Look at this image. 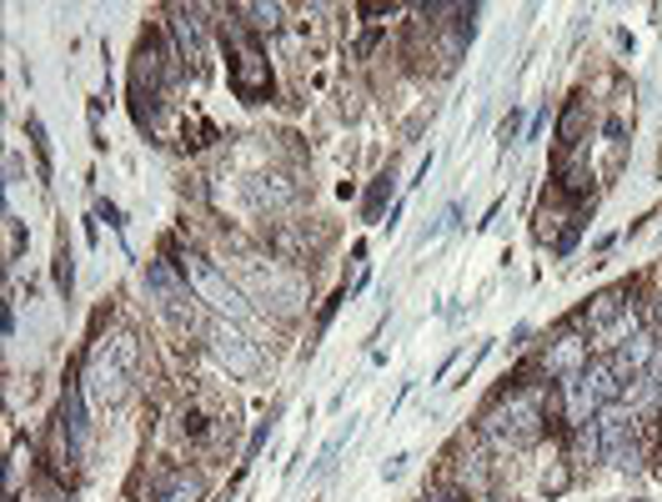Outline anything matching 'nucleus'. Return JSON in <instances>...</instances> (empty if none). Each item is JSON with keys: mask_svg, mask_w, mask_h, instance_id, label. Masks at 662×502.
<instances>
[{"mask_svg": "<svg viewBox=\"0 0 662 502\" xmlns=\"http://www.w3.org/2000/svg\"><path fill=\"white\" fill-rule=\"evenodd\" d=\"M241 15H251V30H276V26H282V5H276V0L241 5Z\"/></svg>", "mask_w": 662, "mask_h": 502, "instance_id": "16", "label": "nucleus"}, {"mask_svg": "<svg viewBox=\"0 0 662 502\" xmlns=\"http://www.w3.org/2000/svg\"><path fill=\"white\" fill-rule=\"evenodd\" d=\"M86 392H91V402L96 407H121L126 402V392H130V367L126 362L111 352V342H96V352H91V362H86Z\"/></svg>", "mask_w": 662, "mask_h": 502, "instance_id": "4", "label": "nucleus"}, {"mask_svg": "<svg viewBox=\"0 0 662 502\" xmlns=\"http://www.w3.org/2000/svg\"><path fill=\"white\" fill-rule=\"evenodd\" d=\"M26 131H30V146H36L40 176L51 181V136H46V126H40V116H30V121H26Z\"/></svg>", "mask_w": 662, "mask_h": 502, "instance_id": "18", "label": "nucleus"}, {"mask_svg": "<svg viewBox=\"0 0 662 502\" xmlns=\"http://www.w3.org/2000/svg\"><path fill=\"white\" fill-rule=\"evenodd\" d=\"M276 412H282V407H276ZM276 412H272V417H266V423H261V427H257V432H251V442H247V452H241V467H251V463H257V452H261V448H266V437H272V423H276Z\"/></svg>", "mask_w": 662, "mask_h": 502, "instance_id": "19", "label": "nucleus"}, {"mask_svg": "<svg viewBox=\"0 0 662 502\" xmlns=\"http://www.w3.org/2000/svg\"><path fill=\"white\" fill-rule=\"evenodd\" d=\"M652 357H658V337H648V331H637V337H627L623 347H617V357L612 362V372H617V382H637V377H648L652 372Z\"/></svg>", "mask_w": 662, "mask_h": 502, "instance_id": "9", "label": "nucleus"}, {"mask_svg": "<svg viewBox=\"0 0 662 502\" xmlns=\"http://www.w3.org/2000/svg\"><path fill=\"white\" fill-rule=\"evenodd\" d=\"M21 222H15V212H5V262H15L21 256Z\"/></svg>", "mask_w": 662, "mask_h": 502, "instance_id": "21", "label": "nucleus"}, {"mask_svg": "<svg viewBox=\"0 0 662 502\" xmlns=\"http://www.w3.org/2000/svg\"><path fill=\"white\" fill-rule=\"evenodd\" d=\"M517 131H522V111H512V116L502 121V151L507 146H517Z\"/></svg>", "mask_w": 662, "mask_h": 502, "instance_id": "23", "label": "nucleus"}, {"mask_svg": "<svg viewBox=\"0 0 662 502\" xmlns=\"http://www.w3.org/2000/svg\"><path fill=\"white\" fill-rule=\"evenodd\" d=\"M86 387L80 382H65V402H61V427L71 432V452H86V442H91V417H86Z\"/></svg>", "mask_w": 662, "mask_h": 502, "instance_id": "10", "label": "nucleus"}, {"mask_svg": "<svg viewBox=\"0 0 662 502\" xmlns=\"http://www.w3.org/2000/svg\"><path fill=\"white\" fill-rule=\"evenodd\" d=\"M587 362H583V342H577V337H558V347H552V352H547L542 357V372L547 377H572V372H583Z\"/></svg>", "mask_w": 662, "mask_h": 502, "instance_id": "12", "label": "nucleus"}, {"mask_svg": "<svg viewBox=\"0 0 662 502\" xmlns=\"http://www.w3.org/2000/svg\"><path fill=\"white\" fill-rule=\"evenodd\" d=\"M171 36H176V55L191 61V71H207V15L196 5L171 11Z\"/></svg>", "mask_w": 662, "mask_h": 502, "instance_id": "8", "label": "nucleus"}, {"mask_svg": "<svg viewBox=\"0 0 662 502\" xmlns=\"http://www.w3.org/2000/svg\"><path fill=\"white\" fill-rule=\"evenodd\" d=\"M487 502H517V498H512V492H507V498H487Z\"/></svg>", "mask_w": 662, "mask_h": 502, "instance_id": "24", "label": "nucleus"}, {"mask_svg": "<svg viewBox=\"0 0 662 502\" xmlns=\"http://www.w3.org/2000/svg\"><path fill=\"white\" fill-rule=\"evenodd\" d=\"M583 322H587V331H598V337L617 331V327H623V297H617V291H598V297L587 302Z\"/></svg>", "mask_w": 662, "mask_h": 502, "instance_id": "11", "label": "nucleus"}, {"mask_svg": "<svg viewBox=\"0 0 662 502\" xmlns=\"http://www.w3.org/2000/svg\"><path fill=\"white\" fill-rule=\"evenodd\" d=\"M105 342H111V352H116V357L126 362L130 372H136V362H141V342H136V331H126V327H121V331H111Z\"/></svg>", "mask_w": 662, "mask_h": 502, "instance_id": "17", "label": "nucleus"}, {"mask_svg": "<svg viewBox=\"0 0 662 502\" xmlns=\"http://www.w3.org/2000/svg\"><path fill=\"white\" fill-rule=\"evenodd\" d=\"M207 347H211V357L232 372V377H257V372H261L257 342H251V337L236 327V322H211Z\"/></svg>", "mask_w": 662, "mask_h": 502, "instance_id": "6", "label": "nucleus"}, {"mask_svg": "<svg viewBox=\"0 0 662 502\" xmlns=\"http://www.w3.org/2000/svg\"><path fill=\"white\" fill-rule=\"evenodd\" d=\"M547 402H552V397H542V387H512V392L482 417V432L492 437L497 448H512V452L537 448L547 432Z\"/></svg>", "mask_w": 662, "mask_h": 502, "instance_id": "1", "label": "nucleus"}, {"mask_svg": "<svg viewBox=\"0 0 662 502\" xmlns=\"http://www.w3.org/2000/svg\"><path fill=\"white\" fill-rule=\"evenodd\" d=\"M633 407H623V402H612V407H602L598 417H592V427H598V452L608 467H637V437H633Z\"/></svg>", "mask_w": 662, "mask_h": 502, "instance_id": "5", "label": "nucleus"}, {"mask_svg": "<svg viewBox=\"0 0 662 502\" xmlns=\"http://www.w3.org/2000/svg\"><path fill=\"white\" fill-rule=\"evenodd\" d=\"M583 121H587V106H583V101H567V111H562V121H558V141L562 146H577V136H583Z\"/></svg>", "mask_w": 662, "mask_h": 502, "instance_id": "15", "label": "nucleus"}, {"mask_svg": "<svg viewBox=\"0 0 662 502\" xmlns=\"http://www.w3.org/2000/svg\"><path fill=\"white\" fill-rule=\"evenodd\" d=\"M71 281H76V272H71V251H55V287L65 291V297H71Z\"/></svg>", "mask_w": 662, "mask_h": 502, "instance_id": "22", "label": "nucleus"}, {"mask_svg": "<svg viewBox=\"0 0 662 502\" xmlns=\"http://www.w3.org/2000/svg\"><path fill=\"white\" fill-rule=\"evenodd\" d=\"M201 498H207V477L186 473V467H182V473H171L166 488L157 492V502H201Z\"/></svg>", "mask_w": 662, "mask_h": 502, "instance_id": "13", "label": "nucleus"}, {"mask_svg": "<svg viewBox=\"0 0 662 502\" xmlns=\"http://www.w3.org/2000/svg\"><path fill=\"white\" fill-rule=\"evenodd\" d=\"M391 197V172L387 176H377V186H372V197H366V222H377L382 216V201Z\"/></svg>", "mask_w": 662, "mask_h": 502, "instance_id": "20", "label": "nucleus"}, {"mask_svg": "<svg viewBox=\"0 0 662 502\" xmlns=\"http://www.w3.org/2000/svg\"><path fill=\"white\" fill-rule=\"evenodd\" d=\"M146 287H151V297L161 302V312H166V317L191 322L196 291H191V281L182 277V266H171V262H151V266H146Z\"/></svg>", "mask_w": 662, "mask_h": 502, "instance_id": "7", "label": "nucleus"}, {"mask_svg": "<svg viewBox=\"0 0 662 502\" xmlns=\"http://www.w3.org/2000/svg\"><path fill=\"white\" fill-rule=\"evenodd\" d=\"M583 382L592 387V397H598L602 407H612V402L623 397V382H617V372H612V362H587V367H583Z\"/></svg>", "mask_w": 662, "mask_h": 502, "instance_id": "14", "label": "nucleus"}, {"mask_svg": "<svg viewBox=\"0 0 662 502\" xmlns=\"http://www.w3.org/2000/svg\"><path fill=\"white\" fill-rule=\"evenodd\" d=\"M226 40H232V96L236 101H247V106H261V101H272V61H266V51L257 46V36H247V30L236 26V21H226Z\"/></svg>", "mask_w": 662, "mask_h": 502, "instance_id": "2", "label": "nucleus"}, {"mask_svg": "<svg viewBox=\"0 0 662 502\" xmlns=\"http://www.w3.org/2000/svg\"><path fill=\"white\" fill-rule=\"evenodd\" d=\"M182 277L191 281L196 302H207L211 312H221L226 322H236V327H241V322H251V306L241 302V291H236L232 281L221 277V272L207 262V256H196V251H186V256H182Z\"/></svg>", "mask_w": 662, "mask_h": 502, "instance_id": "3", "label": "nucleus"}]
</instances>
